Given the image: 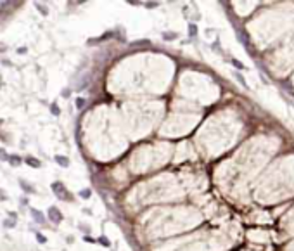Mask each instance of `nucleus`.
<instances>
[{"instance_id":"obj_15","label":"nucleus","mask_w":294,"mask_h":251,"mask_svg":"<svg viewBox=\"0 0 294 251\" xmlns=\"http://www.w3.org/2000/svg\"><path fill=\"white\" fill-rule=\"evenodd\" d=\"M189 31H190V35H192V36H196V33H197V28H196L194 24H189Z\"/></svg>"},{"instance_id":"obj_9","label":"nucleus","mask_w":294,"mask_h":251,"mask_svg":"<svg viewBox=\"0 0 294 251\" xmlns=\"http://www.w3.org/2000/svg\"><path fill=\"white\" fill-rule=\"evenodd\" d=\"M35 5H36V9H38V12H40V14H43V16H47V14H48L47 5H43V3H40V2H36Z\"/></svg>"},{"instance_id":"obj_5","label":"nucleus","mask_w":294,"mask_h":251,"mask_svg":"<svg viewBox=\"0 0 294 251\" xmlns=\"http://www.w3.org/2000/svg\"><path fill=\"white\" fill-rule=\"evenodd\" d=\"M55 163L59 165V166H62V168H68L69 166V159L66 158V156H61V154H55Z\"/></svg>"},{"instance_id":"obj_10","label":"nucleus","mask_w":294,"mask_h":251,"mask_svg":"<svg viewBox=\"0 0 294 251\" xmlns=\"http://www.w3.org/2000/svg\"><path fill=\"white\" fill-rule=\"evenodd\" d=\"M90 196H92V191H90V189H81V191H80V198L88 199Z\"/></svg>"},{"instance_id":"obj_13","label":"nucleus","mask_w":294,"mask_h":251,"mask_svg":"<svg viewBox=\"0 0 294 251\" xmlns=\"http://www.w3.org/2000/svg\"><path fill=\"white\" fill-rule=\"evenodd\" d=\"M7 159H9V154H7V151L0 147V161H7Z\"/></svg>"},{"instance_id":"obj_19","label":"nucleus","mask_w":294,"mask_h":251,"mask_svg":"<svg viewBox=\"0 0 294 251\" xmlns=\"http://www.w3.org/2000/svg\"><path fill=\"white\" fill-rule=\"evenodd\" d=\"M232 62H234V66H235V68H239V69H241V68H242V64H241V62H239V61H237V59H234V61H232Z\"/></svg>"},{"instance_id":"obj_20","label":"nucleus","mask_w":294,"mask_h":251,"mask_svg":"<svg viewBox=\"0 0 294 251\" xmlns=\"http://www.w3.org/2000/svg\"><path fill=\"white\" fill-rule=\"evenodd\" d=\"M9 217H10V218H14V220H17V217H16V213H14V211H9Z\"/></svg>"},{"instance_id":"obj_3","label":"nucleus","mask_w":294,"mask_h":251,"mask_svg":"<svg viewBox=\"0 0 294 251\" xmlns=\"http://www.w3.org/2000/svg\"><path fill=\"white\" fill-rule=\"evenodd\" d=\"M29 213H31V217H33V220H35L36 224H45V217H43V213H42L40 210L29 208Z\"/></svg>"},{"instance_id":"obj_12","label":"nucleus","mask_w":294,"mask_h":251,"mask_svg":"<svg viewBox=\"0 0 294 251\" xmlns=\"http://www.w3.org/2000/svg\"><path fill=\"white\" fill-rule=\"evenodd\" d=\"M97 243H100V244H102V246H106V248H107V246H111L109 239H107V237H104V236H102V237H99V241H97Z\"/></svg>"},{"instance_id":"obj_11","label":"nucleus","mask_w":294,"mask_h":251,"mask_svg":"<svg viewBox=\"0 0 294 251\" xmlns=\"http://www.w3.org/2000/svg\"><path fill=\"white\" fill-rule=\"evenodd\" d=\"M50 113H52L54 116H59V114H61V109H59V106H55V104H50Z\"/></svg>"},{"instance_id":"obj_6","label":"nucleus","mask_w":294,"mask_h":251,"mask_svg":"<svg viewBox=\"0 0 294 251\" xmlns=\"http://www.w3.org/2000/svg\"><path fill=\"white\" fill-rule=\"evenodd\" d=\"M24 163H26L28 166H31V168H40V166H42V163H40L36 158H33V156H28V158L24 159Z\"/></svg>"},{"instance_id":"obj_8","label":"nucleus","mask_w":294,"mask_h":251,"mask_svg":"<svg viewBox=\"0 0 294 251\" xmlns=\"http://www.w3.org/2000/svg\"><path fill=\"white\" fill-rule=\"evenodd\" d=\"M163 38H164L166 42L177 40V33H173V31H164V33H163Z\"/></svg>"},{"instance_id":"obj_1","label":"nucleus","mask_w":294,"mask_h":251,"mask_svg":"<svg viewBox=\"0 0 294 251\" xmlns=\"http://www.w3.org/2000/svg\"><path fill=\"white\" fill-rule=\"evenodd\" d=\"M52 191H54V194H55L59 199H62V201H73V194L64 187L62 182H54V184H52Z\"/></svg>"},{"instance_id":"obj_18","label":"nucleus","mask_w":294,"mask_h":251,"mask_svg":"<svg viewBox=\"0 0 294 251\" xmlns=\"http://www.w3.org/2000/svg\"><path fill=\"white\" fill-rule=\"evenodd\" d=\"M80 229H81L83 232H87V234L90 232V227H88V225H83V224H80Z\"/></svg>"},{"instance_id":"obj_14","label":"nucleus","mask_w":294,"mask_h":251,"mask_svg":"<svg viewBox=\"0 0 294 251\" xmlns=\"http://www.w3.org/2000/svg\"><path fill=\"white\" fill-rule=\"evenodd\" d=\"M3 225H5L7 229H10V227L16 225V222H14V220H3Z\"/></svg>"},{"instance_id":"obj_21","label":"nucleus","mask_w":294,"mask_h":251,"mask_svg":"<svg viewBox=\"0 0 294 251\" xmlns=\"http://www.w3.org/2000/svg\"><path fill=\"white\" fill-rule=\"evenodd\" d=\"M17 52H19V54H26V47H21V49H19Z\"/></svg>"},{"instance_id":"obj_17","label":"nucleus","mask_w":294,"mask_h":251,"mask_svg":"<svg viewBox=\"0 0 294 251\" xmlns=\"http://www.w3.org/2000/svg\"><path fill=\"white\" fill-rule=\"evenodd\" d=\"M36 241H38V243H42V244H43V243H47L45 236H42V234H38V232H36Z\"/></svg>"},{"instance_id":"obj_16","label":"nucleus","mask_w":294,"mask_h":251,"mask_svg":"<svg viewBox=\"0 0 294 251\" xmlns=\"http://www.w3.org/2000/svg\"><path fill=\"white\" fill-rule=\"evenodd\" d=\"M83 104H85V101H83L81 97H78V99H76V107H78V109H81V107H83Z\"/></svg>"},{"instance_id":"obj_2","label":"nucleus","mask_w":294,"mask_h":251,"mask_svg":"<svg viewBox=\"0 0 294 251\" xmlns=\"http://www.w3.org/2000/svg\"><path fill=\"white\" fill-rule=\"evenodd\" d=\"M47 215H48V220L52 222V224H61L62 222V213H61V210H57L55 206H50L48 210H47Z\"/></svg>"},{"instance_id":"obj_4","label":"nucleus","mask_w":294,"mask_h":251,"mask_svg":"<svg viewBox=\"0 0 294 251\" xmlns=\"http://www.w3.org/2000/svg\"><path fill=\"white\" fill-rule=\"evenodd\" d=\"M19 185H21V187H23V191H24V192H28V194H35V192H36V191L33 189V185H31V184H28L24 179H19Z\"/></svg>"},{"instance_id":"obj_7","label":"nucleus","mask_w":294,"mask_h":251,"mask_svg":"<svg viewBox=\"0 0 294 251\" xmlns=\"http://www.w3.org/2000/svg\"><path fill=\"white\" fill-rule=\"evenodd\" d=\"M12 166H19L21 165V158L17 156V154H9V159H7Z\"/></svg>"}]
</instances>
